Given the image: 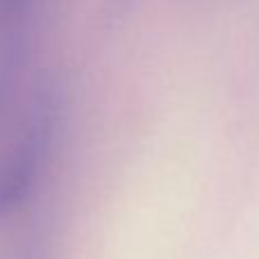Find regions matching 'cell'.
Wrapping results in <instances>:
<instances>
[{"label":"cell","instance_id":"cell-2","mask_svg":"<svg viewBox=\"0 0 259 259\" xmlns=\"http://www.w3.org/2000/svg\"><path fill=\"white\" fill-rule=\"evenodd\" d=\"M39 0H0V53H27Z\"/></svg>","mask_w":259,"mask_h":259},{"label":"cell","instance_id":"cell-4","mask_svg":"<svg viewBox=\"0 0 259 259\" xmlns=\"http://www.w3.org/2000/svg\"><path fill=\"white\" fill-rule=\"evenodd\" d=\"M9 259H50L48 257V246L41 234V230H30L18 239L16 248L12 250Z\"/></svg>","mask_w":259,"mask_h":259},{"label":"cell","instance_id":"cell-5","mask_svg":"<svg viewBox=\"0 0 259 259\" xmlns=\"http://www.w3.org/2000/svg\"><path fill=\"white\" fill-rule=\"evenodd\" d=\"M134 0H105V7H103V18L105 21H112V18L121 16L123 12L132 5Z\"/></svg>","mask_w":259,"mask_h":259},{"label":"cell","instance_id":"cell-1","mask_svg":"<svg viewBox=\"0 0 259 259\" xmlns=\"http://www.w3.org/2000/svg\"><path fill=\"white\" fill-rule=\"evenodd\" d=\"M62 114V98L50 80L36 84L16 143L0 157V219L16 209L32 191Z\"/></svg>","mask_w":259,"mask_h":259},{"label":"cell","instance_id":"cell-3","mask_svg":"<svg viewBox=\"0 0 259 259\" xmlns=\"http://www.w3.org/2000/svg\"><path fill=\"white\" fill-rule=\"evenodd\" d=\"M23 66H25V55H0V121L16 94Z\"/></svg>","mask_w":259,"mask_h":259}]
</instances>
